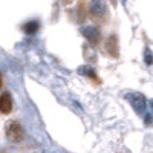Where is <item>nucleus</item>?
I'll list each match as a JSON object with an SVG mask.
<instances>
[{
	"instance_id": "3",
	"label": "nucleus",
	"mask_w": 153,
	"mask_h": 153,
	"mask_svg": "<svg viewBox=\"0 0 153 153\" xmlns=\"http://www.w3.org/2000/svg\"><path fill=\"white\" fill-rule=\"evenodd\" d=\"M37 29H38V25H37L35 22H31L29 25H26V26H25V31H26L28 34H34Z\"/></svg>"
},
{
	"instance_id": "2",
	"label": "nucleus",
	"mask_w": 153,
	"mask_h": 153,
	"mask_svg": "<svg viewBox=\"0 0 153 153\" xmlns=\"http://www.w3.org/2000/svg\"><path fill=\"white\" fill-rule=\"evenodd\" d=\"M11 110H12V98L9 94H3L0 97V112L9 113Z\"/></svg>"
},
{
	"instance_id": "1",
	"label": "nucleus",
	"mask_w": 153,
	"mask_h": 153,
	"mask_svg": "<svg viewBox=\"0 0 153 153\" xmlns=\"http://www.w3.org/2000/svg\"><path fill=\"white\" fill-rule=\"evenodd\" d=\"M6 136L11 143H20L23 139V129L17 121H11L6 126Z\"/></svg>"
},
{
	"instance_id": "4",
	"label": "nucleus",
	"mask_w": 153,
	"mask_h": 153,
	"mask_svg": "<svg viewBox=\"0 0 153 153\" xmlns=\"http://www.w3.org/2000/svg\"><path fill=\"white\" fill-rule=\"evenodd\" d=\"M2 83H3V80H2V76H0V87H2Z\"/></svg>"
}]
</instances>
